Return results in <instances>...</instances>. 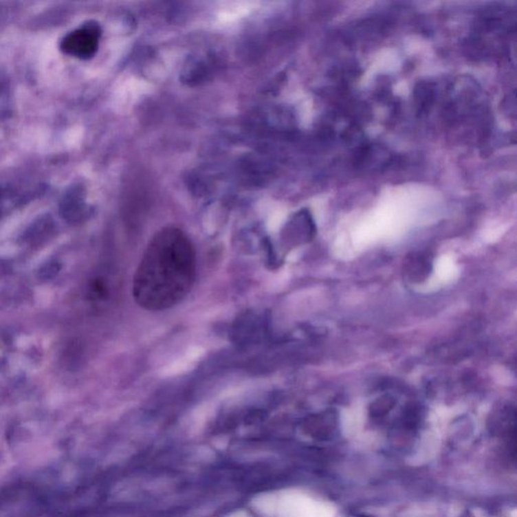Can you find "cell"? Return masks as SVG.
<instances>
[{
  "label": "cell",
  "instance_id": "obj_3",
  "mask_svg": "<svg viewBox=\"0 0 517 517\" xmlns=\"http://www.w3.org/2000/svg\"><path fill=\"white\" fill-rule=\"evenodd\" d=\"M430 260L424 256H417L413 258L409 264L408 272L410 273L411 278L417 277V279H422L428 275L430 268Z\"/></svg>",
  "mask_w": 517,
  "mask_h": 517
},
{
  "label": "cell",
  "instance_id": "obj_1",
  "mask_svg": "<svg viewBox=\"0 0 517 517\" xmlns=\"http://www.w3.org/2000/svg\"><path fill=\"white\" fill-rule=\"evenodd\" d=\"M196 267L188 236L174 226L164 228L148 243L133 276V299L148 311L175 307L192 289Z\"/></svg>",
  "mask_w": 517,
  "mask_h": 517
},
{
  "label": "cell",
  "instance_id": "obj_2",
  "mask_svg": "<svg viewBox=\"0 0 517 517\" xmlns=\"http://www.w3.org/2000/svg\"><path fill=\"white\" fill-rule=\"evenodd\" d=\"M99 34V30L96 25H90L75 32L69 38V41H67L69 51L77 57H91L98 47Z\"/></svg>",
  "mask_w": 517,
  "mask_h": 517
}]
</instances>
